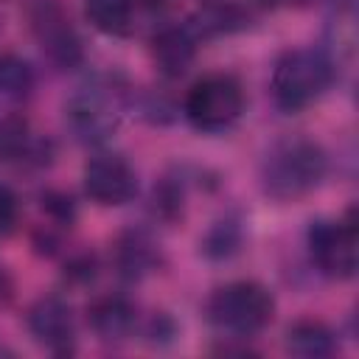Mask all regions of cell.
I'll return each instance as SVG.
<instances>
[{"instance_id":"obj_28","label":"cell","mask_w":359,"mask_h":359,"mask_svg":"<svg viewBox=\"0 0 359 359\" xmlns=\"http://www.w3.org/2000/svg\"><path fill=\"white\" fill-rule=\"evenodd\" d=\"M0 353H11V351H8V348H3V345H0Z\"/></svg>"},{"instance_id":"obj_23","label":"cell","mask_w":359,"mask_h":359,"mask_svg":"<svg viewBox=\"0 0 359 359\" xmlns=\"http://www.w3.org/2000/svg\"><path fill=\"white\" fill-rule=\"evenodd\" d=\"M20 224V199L17 194L0 182V238H8Z\"/></svg>"},{"instance_id":"obj_25","label":"cell","mask_w":359,"mask_h":359,"mask_svg":"<svg viewBox=\"0 0 359 359\" xmlns=\"http://www.w3.org/2000/svg\"><path fill=\"white\" fill-rule=\"evenodd\" d=\"M140 3H146L149 8H157V6H163V0H140Z\"/></svg>"},{"instance_id":"obj_17","label":"cell","mask_w":359,"mask_h":359,"mask_svg":"<svg viewBox=\"0 0 359 359\" xmlns=\"http://www.w3.org/2000/svg\"><path fill=\"white\" fill-rule=\"evenodd\" d=\"M84 17L107 36H129L135 28V0H84Z\"/></svg>"},{"instance_id":"obj_22","label":"cell","mask_w":359,"mask_h":359,"mask_svg":"<svg viewBox=\"0 0 359 359\" xmlns=\"http://www.w3.org/2000/svg\"><path fill=\"white\" fill-rule=\"evenodd\" d=\"M180 334V325L174 323V317L168 311H154L146 323H143V339L151 348H168Z\"/></svg>"},{"instance_id":"obj_16","label":"cell","mask_w":359,"mask_h":359,"mask_svg":"<svg viewBox=\"0 0 359 359\" xmlns=\"http://www.w3.org/2000/svg\"><path fill=\"white\" fill-rule=\"evenodd\" d=\"M185 196H188V177L182 171H168L160 177L149 196V213L154 222L177 224L185 216Z\"/></svg>"},{"instance_id":"obj_4","label":"cell","mask_w":359,"mask_h":359,"mask_svg":"<svg viewBox=\"0 0 359 359\" xmlns=\"http://www.w3.org/2000/svg\"><path fill=\"white\" fill-rule=\"evenodd\" d=\"M208 323L230 339L261 334L275 317V297L258 280H230L216 286L205 303Z\"/></svg>"},{"instance_id":"obj_19","label":"cell","mask_w":359,"mask_h":359,"mask_svg":"<svg viewBox=\"0 0 359 359\" xmlns=\"http://www.w3.org/2000/svg\"><path fill=\"white\" fill-rule=\"evenodd\" d=\"M129 109L137 112V118H143L146 123H171L177 109L171 104L168 95L157 93V90H135L132 87V95H129Z\"/></svg>"},{"instance_id":"obj_6","label":"cell","mask_w":359,"mask_h":359,"mask_svg":"<svg viewBox=\"0 0 359 359\" xmlns=\"http://www.w3.org/2000/svg\"><path fill=\"white\" fill-rule=\"evenodd\" d=\"M28 22L50 67L76 70L84 65V42L59 0H34V6L28 8Z\"/></svg>"},{"instance_id":"obj_21","label":"cell","mask_w":359,"mask_h":359,"mask_svg":"<svg viewBox=\"0 0 359 359\" xmlns=\"http://www.w3.org/2000/svg\"><path fill=\"white\" fill-rule=\"evenodd\" d=\"M62 278L70 283V286H90L95 278H98V258L95 252L90 250H76L65 258V266H62Z\"/></svg>"},{"instance_id":"obj_8","label":"cell","mask_w":359,"mask_h":359,"mask_svg":"<svg viewBox=\"0 0 359 359\" xmlns=\"http://www.w3.org/2000/svg\"><path fill=\"white\" fill-rule=\"evenodd\" d=\"M84 194L101 208H121L137 194V174L121 154L101 151L84 163Z\"/></svg>"},{"instance_id":"obj_3","label":"cell","mask_w":359,"mask_h":359,"mask_svg":"<svg viewBox=\"0 0 359 359\" xmlns=\"http://www.w3.org/2000/svg\"><path fill=\"white\" fill-rule=\"evenodd\" d=\"M337 81V59L325 48H289L272 67V101L280 112H303Z\"/></svg>"},{"instance_id":"obj_10","label":"cell","mask_w":359,"mask_h":359,"mask_svg":"<svg viewBox=\"0 0 359 359\" xmlns=\"http://www.w3.org/2000/svg\"><path fill=\"white\" fill-rule=\"evenodd\" d=\"M163 264V250L146 227H126L112 241V269L126 283H140Z\"/></svg>"},{"instance_id":"obj_14","label":"cell","mask_w":359,"mask_h":359,"mask_svg":"<svg viewBox=\"0 0 359 359\" xmlns=\"http://www.w3.org/2000/svg\"><path fill=\"white\" fill-rule=\"evenodd\" d=\"M244 238H247V230H244L241 213L227 210L216 222H210V227L199 238V252H202V258H208L213 264H222V261H230L241 252Z\"/></svg>"},{"instance_id":"obj_11","label":"cell","mask_w":359,"mask_h":359,"mask_svg":"<svg viewBox=\"0 0 359 359\" xmlns=\"http://www.w3.org/2000/svg\"><path fill=\"white\" fill-rule=\"evenodd\" d=\"M185 25L199 42L222 39L247 31L252 25V11L241 0H202Z\"/></svg>"},{"instance_id":"obj_13","label":"cell","mask_w":359,"mask_h":359,"mask_svg":"<svg viewBox=\"0 0 359 359\" xmlns=\"http://www.w3.org/2000/svg\"><path fill=\"white\" fill-rule=\"evenodd\" d=\"M196 48H199V39L188 31V25H180V22L160 25V28L151 34V42H149L151 62H154V67H157L165 79H180V76H185L188 67H191L194 59H196Z\"/></svg>"},{"instance_id":"obj_7","label":"cell","mask_w":359,"mask_h":359,"mask_svg":"<svg viewBox=\"0 0 359 359\" xmlns=\"http://www.w3.org/2000/svg\"><path fill=\"white\" fill-rule=\"evenodd\" d=\"M311 264L331 280H351L356 275V222L353 208L345 219H317L306 230Z\"/></svg>"},{"instance_id":"obj_18","label":"cell","mask_w":359,"mask_h":359,"mask_svg":"<svg viewBox=\"0 0 359 359\" xmlns=\"http://www.w3.org/2000/svg\"><path fill=\"white\" fill-rule=\"evenodd\" d=\"M36 73L28 59L20 53H0V101L25 104L34 95Z\"/></svg>"},{"instance_id":"obj_20","label":"cell","mask_w":359,"mask_h":359,"mask_svg":"<svg viewBox=\"0 0 359 359\" xmlns=\"http://www.w3.org/2000/svg\"><path fill=\"white\" fill-rule=\"evenodd\" d=\"M39 208H42L45 219H48L53 227H59V230L73 227V222H76V216H79L76 199H73L67 191H62V188H45V191L39 194Z\"/></svg>"},{"instance_id":"obj_9","label":"cell","mask_w":359,"mask_h":359,"mask_svg":"<svg viewBox=\"0 0 359 359\" xmlns=\"http://www.w3.org/2000/svg\"><path fill=\"white\" fill-rule=\"evenodd\" d=\"M28 334L53 356H70L76 351V320L73 309L59 294L36 297L25 311Z\"/></svg>"},{"instance_id":"obj_15","label":"cell","mask_w":359,"mask_h":359,"mask_svg":"<svg viewBox=\"0 0 359 359\" xmlns=\"http://www.w3.org/2000/svg\"><path fill=\"white\" fill-rule=\"evenodd\" d=\"M286 351L300 359H325L337 351V331L317 317H303L286 328Z\"/></svg>"},{"instance_id":"obj_26","label":"cell","mask_w":359,"mask_h":359,"mask_svg":"<svg viewBox=\"0 0 359 359\" xmlns=\"http://www.w3.org/2000/svg\"><path fill=\"white\" fill-rule=\"evenodd\" d=\"M258 3H261V6H269V8H272V6H278V3H283V0H258Z\"/></svg>"},{"instance_id":"obj_24","label":"cell","mask_w":359,"mask_h":359,"mask_svg":"<svg viewBox=\"0 0 359 359\" xmlns=\"http://www.w3.org/2000/svg\"><path fill=\"white\" fill-rule=\"evenodd\" d=\"M14 300V280L6 266H0V306H8Z\"/></svg>"},{"instance_id":"obj_12","label":"cell","mask_w":359,"mask_h":359,"mask_svg":"<svg viewBox=\"0 0 359 359\" xmlns=\"http://www.w3.org/2000/svg\"><path fill=\"white\" fill-rule=\"evenodd\" d=\"M87 325L104 345H123L137 328V309L123 294H101L87 306Z\"/></svg>"},{"instance_id":"obj_5","label":"cell","mask_w":359,"mask_h":359,"mask_svg":"<svg viewBox=\"0 0 359 359\" xmlns=\"http://www.w3.org/2000/svg\"><path fill=\"white\" fill-rule=\"evenodd\" d=\"M182 112L196 132H227L244 112V87L233 73H208L185 93Z\"/></svg>"},{"instance_id":"obj_1","label":"cell","mask_w":359,"mask_h":359,"mask_svg":"<svg viewBox=\"0 0 359 359\" xmlns=\"http://www.w3.org/2000/svg\"><path fill=\"white\" fill-rule=\"evenodd\" d=\"M328 174V151L303 135L275 140L258 165V182L272 202H297L314 194Z\"/></svg>"},{"instance_id":"obj_2","label":"cell","mask_w":359,"mask_h":359,"mask_svg":"<svg viewBox=\"0 0 359 359\" xmlns=\"http://www.w3.org/2000/svg\"><path fill=\"white\" fill-rule=\"evenodd\" d=\"M132 87L121 73H93L65 101V126L84 146H104L115 137L129 109Z\"/></svg>"},{"instance_id":"obj_27","label":"cell","mask_w":359,"mask_h":359,"mask_svg":"<svg viewBox=\"0 0 359 359\" xmlns=\"http://www.w3.org/2000/svg\"><path fill=\"white\" fill-rule=\"evenodd\" d=\"M286 3H294V6H306L309 0H286Z\"/></svg>"}]
</instances>
